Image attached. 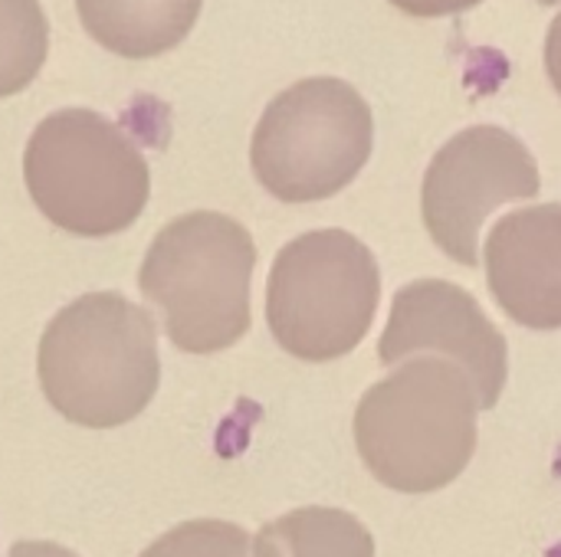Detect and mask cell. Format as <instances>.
<instances>
[{"label": "cell", "mask_w": 561, "mask_h": 557, "mask_svg": "<svg viewBox=\"0 0 561 557\" xmlns=\"http://www.w3.org/2000/svg\"><path fill=\"white\" fill-rule=\"evenodd\" d=\"M477 414V391L457 364L411 358L358 401L355 446L381 486L427 496L470 466Z\"/></svg>", "instance_id": "7a4b0ae2"}, {"label": "cell", "mask_w": 561, "mask_h": 557, "mask_svg": "<svg viewBox=\"0 0 561 557\" xmlns=\"http://www.w3.org/2000/svg\"><path fill=\"white\" fill-rule=\"evenodd\" d=\"M204 0H76L85 33L125 59L174 49L197 23Z\"/></svg>", "instance_id": "30bf717a"}, {"label": "cell", "mask_w": 561, "mask_h": 557, "mask_svg": "<svg viewBox=\"0 0 561 557\" xmlns=\"http://www.w3.org/2000/svg\"><path fill=\"white\" fill-rule=\"evenodd\" d=\"M141 557H253V542L233 522L194 519L164 532Z\"/></svg>", "instance_id": "4fadbf2b"}, {"label": "cell", "mask_w": 561, "mask_h": 557, "mask_svg": "<svg viewBox=\"0 0 561 557\" xmlns=\"http://www.w3.org/2000/svg\"><path fill=\"white\" fill-rule=\"evenodd\" d=\"M10 557H79L69 548L56 545V542H16L10 548Z\"/></svg>", "instance_id": "2e32d148"}, {"label": "cell", "mask_w": 561, "mask_h": 557, "mask_svg": "<svg viewBox=\"0 0 561 557\" xmlns=\"http://www.w3.org/2000/svg\"><path fill=\"white\" fill-rule=\"evenodd\" d=\"M375 118L362 92L312 76L279 92L256 121L250 164L283 204H316L345 190L371 158Z\"/></svg>", "instance_id": "8992f818"}, {"label": "cell", "mask_w": 561, "mask_h": 557, "mask_svg": "<svg viewBox=\"0 0 561 557\" xmlns=\"http://www.w3.org/2000/svg\"><path fill=\"white\" fill-rule=\"evenodd\" d=\"M256 246L227 213L194 210L171 220L138 269L141 295L158 309L178 351L217 355L250 332Z\"/></svg>", "instance_id": "3957f363"}, {"label": "cell", "mask_w": 561, "mask_h": 557, "mask_svg": "<svg viewBox=\"0 0 561 557\" xmlns=\"http://www.w3.org/2000/svg\"><path fill=\"white\" fill-rule=\"evenodd\" d=\"M23 181L36 210L82 240L128 230L151 194L141 148L92 108H59L33 128L23 151Z\"/></svg>", "instance_id": "277c9868"}, {"label": "cell", "mask_w": 561, "mask_h": 557, "mask_svg": "<svg viewBox=\"0 0 561 557\" xmlns=\"http://www.w3.org/2000/svg\"><path fill=\"white\" fill-rule=\"evenodd\" d=\"M542 190L533 151L500 125H473L454 135L431 161L421 187V213L431 240L460 266L480 263L486 217Z\"/></svg>", "instance_id": "52a82bcc"}, {"label": "cell", "mask_w": 561, "mask_h": 557, "mask_svg": "<svg viewBox=\"0 0 561 557\" xmlns=\"http://www.w3.org/2000/svg\"><path fill=\"white\" fill-rule=\"evenodd\" d=\"M253 557H375V538L352 512L309 506L266 522Z\"/></svg>", "instance_id": "8fae6325"}, {"label": "cell", "mask_w": 561, "mask_h": 557, "mask_svg": "<svg viewBox=\"0 0 561 557\" xmlns=\"http://www.w3.org/2000/svg\"><path fill=\"white\" fill-rule=\"evenodd\" d=\"M49 23L39 0H0V98L23 92L46 62Z\"/></svg>", "instance_id": "7c38bea8"}, {"label": "cell", "mask_w": 561, "mask_h": 557, "mask_svg": "<svg viewBox=\"0 0 561 557\" xmlns=\"http://www.w3.org/2000/svg\"><path fill=\"white\" fill-rule=\"evenodd\" d=\"M398 10H404L408 16H421V20H434V16H457L467 13L473 7H480L483 0H391Z\"/></svg>", "instance_id": "5bb4252c"}, {"label": "cell", "mask_w": 561, "mask_h": 557, "mask_svg": "<svg viewBox=\"0 0 561 557\" xmlns=\"http://www.w3.org/2000/svg\"><path fill=\"white\" fill-rule=\"evenodd\" d=\"M378 358L394 368L411 358H440L457 364L480 401L493 410L510 374V348L503 332L483 315L480 302L447 279H417L398 289Z\"/></svg>", "instance_id": "ba28073f"}, {"label": "cell", "mask_w": 561, "mask_h": 557, "mask_svg": "<svg viewBox=\"0 0 561 557\" xmlns=\"http://www.w3.org/2000/svg\"><path fill=\"white\" fill-rule=\"evenodd\" d=\"M49 407L76 427L112 430L135 420L161 384L151 315L118 292H89L59 309L36 351Z\"/></svg>", "instance_id": "6da1fadb"}, {"label": "cell", "mask_w": 561, "mask_h": 557, "mask_svg": "<svg viewBox=\"0 0 561 557\" xmlns=\"http://www.w3.org/2000/svg\"><path fill=\"white\" fill-rule=\"evenodd\" d=\"M381 299L375 253L348 230L289 240L270 269L266 325L299 361H335L362 345Z\"/></svg>", "instance_id": "5b68a950"}, {"label": "cell", "mask_w": 561, "mask_h": 557, "mask_svg": "<svg viewBox=\"0 0 561 557\" xmlns=\"http://www.w3.org/2000/svg\"><path fill=\"white\" fill-rule=\"evenodd\" d=\"M539 3H546V7H556V3H561V0H539Z\"/></svg>", "instance_id": "e0dca14e"}, {"label": "cell", "mask_w": 561, "mask_h": 557, "mask_svg": "<svg viewBox=\"0 0 561 557\" xmlns=\"http://www.w3.org/2000/svg\"><path fill=\"white\" fill-rule=\"evenodd\" d=\"M546 72H549L556 92L561 95V13L552 20L549 36H546Z\"/></svg>", "instance_id": "9a60e30c"}, {"label": "cell", "mask_w": 561, "mask_h": 557, "mask_svg": "<svg viewBox=\"0 0 561 557\" xmlns=\"http://www.w3.org/2000/svg\"><path fill=\"white\" fill-rule=\"evenodd\" d=\"M486 279L500 309L523 328H561V204L506 213L486 236Z\"/></svg>", "instance_id": "9c48e42d"}]
</instances>
